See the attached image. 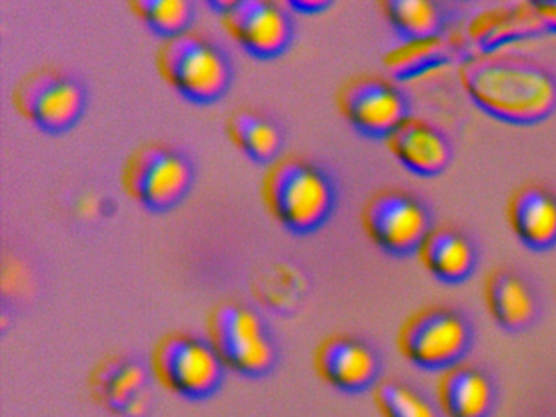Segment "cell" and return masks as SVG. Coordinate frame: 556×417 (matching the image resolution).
Listing matches in <instances>:
<instances>
[{
    "label": "cell",
    "instance_id": "6da1fadb",
    "mask_svg": "<svg viewBox=\"0 0 556 417\" xmlns=\"http://www.w3.org/2000/svg\"><path fill=\"white\" fill-rule=\"evenodd\" d=\"M460 81L470 100L501 123L535 126L556 111V74L529 55L478 52L462 64Z\"/></svg>",
    "mask_w": 556,
    "mask_h": 417
},
{
    "label": "cell",
    "instance_id": "7a4b0ae2",
    "mask_svg": "<svg viewBox=\"0 0 556 417\" xmlns=\"http://www.w3.org/2000/svg\"><path fill=\"white\" fill-rule=\"evenodd\" d=\"M263 199L282 227L311 233L333 214L337 186L330 173L314 160L282 155L263 178Z\"/></svg>",
    "mask_w": 556,
    "mask_h": 417
},
{
    "label": "cell",
    "instance_id": "3957f363",
    "mask_svg": "<svg viewBox=\"0 0 556 417\" xmlns=\"http://www.w3.org/2000/svg\"><path fill=\"white\" fill-rule=\"evenodd\" d=\"M155 62L167 84L193 103H213L232 84L229 55L217 42L194 29L162 39Z\"/></svg>",
    "mask_w": 556,
    "mask_h": 417
},
{
    "label": "cell",
    "instance_id": "277c9868",
    "mask_svg": "<svg viewBox=\"0 0 556 417\" xmlns=\"http://www.w3.org/2000/svg\"><path fill=\"white\" fill-rule=\"evenodd\" d=\"M207 331L227 368L245 378H265L278 365L279 349L268 323L247 303L229 302L214 306Z\"/></svg>",
    "mask_w": 556,
    "mask_h": 417
},
{
    "label": "cell",
    "instance_id": "5b68a950",
    "mask_svg": "<svg viewBox=\"0 0 556 417\" xmlns=\"http://www.w3.org/2000/svg\"><path fill=\"white\" fill-rule=\"evenodd\" d=\"M475 344V328L465 313L452 306L419 309L400 329L403 357L425 371H445L465 364Z\"/></svg>",
    "mask_w": 556,
    "mask_h": 417
},
{
    "label": "cell",
    "instance_id": "8992f818",
    "mask_svg": "<svg viewBox=\"0 0 556 417\" xmlns=\"http://www.w3.org/2000/svg\"><path fill=\"white\" fill-rule=\"evenodd\" d=\"M151 367L167 390L188 401H206L219 393L227 371L211 339L184 331L159 339Z\"/></svg>",
    "mask_w": 556,
    "mask_h": 417
},
{
    "label": "cell",
    "instance_id": "52a82bcc",
    "mask_svg": "<svg viewBox=\"0 0 556 417\" xmlns=\"http://www.w3.org/2000/svg\"><path fill=\"white\" fill-rule=\"evenodd\" d=\"M361 222L372 243L393 257L418 254L435 227L428 204L399 188L374 192L364 204Z\"/></svg>",
    "mask_w": 556,
    "mask_h": 417
},
{
    "label": "cell",
    "instance_id": "ba28073f",
    "mask_svg": "<svg viewBox=\"0 0 556 417\" xmlns=\"http://www.w3.org/2000/svg\"><path fill=\"white\" fill-rule=\"evenodd\" d=\"M194 181L191 160L164 142L141 143L126 160L123 185L132 199L155 212L180 204Z\"/></svg>",
    "mask_w": 556,
    "mask_h": 417
},
{
    "label": "cell",
    "instance_id": "9c48e42d",
    "mask_svg": "<svg viewBox=\"0 0 556 417\" xmlns=\"http://www.w3.org/2000/svg\"><path fill=\"white\" fill-rule=\"evenodd\" d=\"M12 98L28 121L53 134L76 126L87 108L83 81L54 65H40L27 72L15 85Z\"/></svg>",
    "mask_w": 556,
    "mask_h": 417
},
{
    "label": "cell",
    "instance_id": "30bf717a",
    "mask_svg": "<svg viewBox=\"0 0 556 417\" xmlns=\"http://www.w3.org/2000/svg\"><path fill=\"white\" fill-rule=\"evenodd\" d=\"M337 103L348 123L370 139H389L412 117V104L405 91L376 74L348 78L338 88Z\"/></svg>",
    "mask_w": 556,
    "mask_h": 417
},
{
    "label": "cell",
    "instance_id": "8fae6325",
    "mask_svg": "<svg viewBox=\"0 0 556 417\" xmlns=\"http://www.w3.org/2000/svg\"><path fill=\"white\" fill-rule=\"evenodd\" d=\"M227 31L252 55L271 59L282 54L294 36V22L275 0H213Z\"/></svg>",
    "mask_w": 556,
    "mask_h": 417
},
{
    "label": "cell",
    "instance_id": "7c38bea8",
    "mask_svg": "<svg viewBox=\"0 0 556 417\" xmlns=\"http://www.w3.org/2000/svg\"><path fill=\"white\" fill-rule=\"evenodd\" d=\"M318 375L344 394H363L376 390L382 381L380 352L366 339L334 334L325 339L315 352Z\"/></svg>",
    "mask_w": 556,
    "mask_h": 417
},
{
    "label": "cell",
    "instance_id": "4fadbf2b",
    "mask_svg": "<svg viewBox=\"0 0 556 417\" xmlns=\"http://www.w3.org/2000/svg\"><path fill=\"white\" fill-rule=\"evenodd\" d=\"M488 312L503 331L510 334L529 331L542 315L535 287L519 270L500 266L484 280Z\"/></svg>",
    "mask_w": 556,
    "mask_h": 417
},
{
    "label": "cell",
    "instance_id": "5bb4252c",
    "mask_svg": "<svg viewBox=\"0 0 556 417\" xmlns=\"http://www.w3.org/2000/svg\"><path fill=\"white\" fill-rule=\"evenodd\" d=\"M148 368L131 355L105 358L92 375V390L97 400L123 417L144 416L149 406Z\"/></svg>",
    "mask_w": 556,
    "mask_h": 417
},
{
    "label": "cell",
    "instance_id": "9a60e30c",
    "mask_svg": "<svg viewBox=\"0 0 556 417\" xmlns=\"http://www.w3.org/2000/svg\"><path fill=\"white\" fill-rule=\"evenodd\" d=\"M408 172L425 178L442 175L454 159L451 139L434 124L412 116L386 140Z\"/></svg>",
    "mask_w": 556,
    "mask_h": 417
},
{
    "label": "cell",
    "instance_id": "2e32d148",
    "mask_svg": "<svg viewBox=\"0 0 556 417\" xmlns=\"http://www.w3.org/2000/svg\"><path fill=\"white\" fill-rule=\"evenodd\" d=\"M507 222L523 247L548 251L556 247V194L540 182H526L507 201Z\"/></svg>",
    "mask_w": 556,
    "mask_h": 417
},
{
    "label": "cell",
    "instance_id": "e0dca14e",
    "mask_svg": "<svg viewBox=\"0 0 556 417\" xmlns=\"http://www.w3.org/2000/svg\"><path fill=\"white\" fill-rule=\"evenodd\" d=\"M497 384L490 371L462 364L442 375L439 403L447 417H493Z\"/></svg>",
    "mask_w": 556,
    "mask_h": 417
},
{
    "label": "cell",
    "instance_id": "ac0fdd59",
    "mask_svg": "<svg viewBox=\"0 0 556 417\" xmlns=\"http://www.w3.org/2000/svg\"><path fill=\"white\" fill-rule=\"evenodd\" d=\"M418 256L426 270L447 286L467 282L478 267V250L473 240L451 225L434 227Z\"/></svg>",
    "mask_w": 556,
    "mask_h": 417
},
{
    "label": "cell",
    "instance_id": "d6986e66",
    "mask_svg": "<svg viewBox=\"0 0 556 417\" xmlns=\"http://www.w3.org/2000/svg\"><path fill=\"white\" fill-rule=\"evenodd\" d=\"M230 139L250 159L275 163L282 152L285 136L275 119L255 108H237L227 119Z\"/></svg>",
    "mask_w": 556,
    "mask_h": 417
},
{
    "label": "cell",
    "instance_id": "ffe728a7",
    "mask_svg": "<svg viewBox=\"0 0 556 417\" xmlns=\"http://www.w3.org/2000/svg\"><path fill=\"white\" fill-rule=\"evenodd\" d=\"M379 5L395 35L405 42L442 38L447 26V10L431 0H386Z\"/></svg>",
    "mask_w": 556,
    "mask_h": 417
},
{
    "label": "cell",
    "instance_id": "44dd1931",
    "mask_svg": "<svg viewBox=\"0 0 556 417\" xmlns=\"http://www.w3.org/2000/svg\"><path fill=\"white\" fill-rule=\"evenodd\" d=\"M376 401L383 417H444L441 403L421 388L400 378H387L376 388Z\"/></svg>",
    "mask_w": 556,
    "mask_h": 417
},
{
    "label": "cell",
    "instance_id": "7402d4cb",
    "mask_svg": "<svg viewBox=\"0 0 556 417\" xmlns=\"http://www.w3.org/2000/svg\"><path fill=\"white\" fill-rule=\"evenodd\" d=\"M543 31L530 3L516 7V12L496 13L484 16L478 26H475V41L480 42L483 54L496 52L501 46L514 39L535 36Z\"/></svg>",
    "mask_w": 556,
    "mask_h": 417
},
{
    "label": "cell",
    "instance_id": "603a6c76",
    "mask_svg": "<svg viewBox=\"0 0 556 417\" xmlns=\"http://www.w3.org/2000/svg\"><path fill=\"white\" fill-rule=\"evenodd\" d=\"M454 48L442 38L431 41L405 42L386 58L387 67L395 80H409L452 61Z\"/></svg>",
    "mask_w": 556,
    "mask_h": 417
},
{
    "label": "cell",
    "instance_id": "cb8c5ba5",
    "mask_svg": "<svg viewBox=\"0 0 556 417\" xmlns=\"http://www.w3.org/2000/svg\"><path fill=\"white\" fill-rule=\"evenodd\" d=\"M131 9L162 39L190 31L197 16L190 0H135Z\"/></svg>",
    "mask_w": 556,
    "mask_h": 417
},
{
    "label": "cell",
    "instance_id": "d4e9b609",
    "mask_svg": "<svg viewBox=\"0 0 556 417\" xmlns=\"http://www.w3.org/2000/svg\"><path fill=\"white\" fill-rule=\"evenodd\" d=\"M530 5L542 25L543 31L556 33V2L545 0V2H532Z\"/></svg>",
    "mask_w": 556,
    "mask_h": 417
},
{
    "label": "cell",
    "instance_id": "484cf974",
    "mask_svg": "<svg viewBox=\"0 0 556 417\" xmlns=\"http://www.w3.org/2000/svg\"><path fill=\"white\" fill-rule=\"evenodd\" d=\"M289 7L299 10V12L318 13L321 12V10L328 9L330 2H328V0H291Z\"/></svg>",
    "mask_w": 556,
    "mask_h": 417
}]
</instances>
